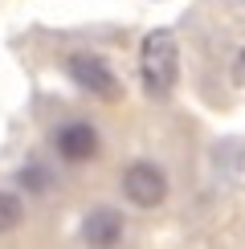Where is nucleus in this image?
Instances as JSON below:
<instances>
[{"label":"nucleus","instance_id":"obj_1","mask_svg":"<svg viewBox=\"0 0 245 249\" xmlns=\"http://www.w3.org/2000/svg\"><path fill=\"white\" fill-rule=\"evenodd\" d=\"M139 82L147 98H168L180 82V45L172 29H151L139 45Z\"/></svg>","mask_w":245,"mask_h":249},{"label":"nucleus","instance_id":"obj_2","mask_svg":"<svg viewBox=\"0 0 245 249\" xmlns=\"http://www.w3.org/2000/svg\"><path fill=\"white\" fill-rule=\"evenodd\" d=\"M66 78L74 82V86L82 90V94L98 98V102H119L122 98V82L119 74L110 70V61L94 53V49H74V53H66Z\"/></svg>","mask_w":245,"mask_h":249},{"label":"nucleus","instance_id":"obj_3","mask_svg":"<svg viewBox=\"0 0 245 249\" xmlns=\"http://www.w3.org/2000/svg\"><path fill=\"white\" fill-rule=\"evenodd\" d=\"M119 188L135 209H159L168 200V172L156 160H131L119 176Z\"/></svg>","mask_w":245,"mask_h":249},{"label":"nucleus","instance_id":"obj_4","mask_svg":"<svg viewBox=\"0 0 245 249\" xmlns=\"http://www.w3.org/2000/svg\"><path fill=\"white\" fill-rule=\"evenodd\" d=\"M49 147H53V155L66 160V163H90V160L102 155V135H98L94 123H86V119H66V123H57V127L49 131Z\"/></svg>","mask_w":245,"mask_h":249},{"label":"nucleus","instance_id":"obj_5","mask_svg":"<svg viewBox=\"0 0 245 249\" xmlns=\"http://www.w3.org/2000/svg\"><path fill=\"white\" fill-rule=\"evenodd\" d=\"M127 233V216L119 209H90L78 225V237L86 245H119Z\"/></svg>","mask_w":245,"mask_h":249},{"label":"nucleus","instance_id":"obj_6","mask_svg":"<svg viewBox=\"0 0 245 249\" xmlns=\"http://www.w3.org/2000/svg\"><path fill=\"white\" fill-rule=\"evenodd\" d=\"M17 188L33 192V196H45L53 188V172H49L45 163H20L17 168Z\"/></svg>","mask_w":245,"mask_h":249},{"label":"nucleus","instance_id":"obj_7","mask_svg":"<svg viewBox=\"0 0 245 249\" xmlns=\"http://www.w3.org/2000/svg\"><path fill=\"white\" fill-rule=\"evenodd\" d=\"M20 225H25V200L17 192H0V237L17 233Z\"/></svg>","mask_w":245,"mask_h":249},{"label":"nucleus","instance_id":"obj_8","mask_svg":"<svg viewBox=\"0 0 245 249\" xmlns=\"http://www.w3.org/2000/svg\"><path fill=\"white\" fill-rule=\"evenodd\" d=\"M233 82H237V86H245V45L237 49V57H233Z\"/></svg>","mask_w":245,"mask_h":249}]
</instances>
